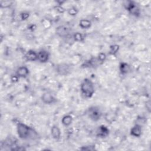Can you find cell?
<instances>
[{
	"label": "cell",
	"mask_w": 151,
	"mask_h": 151,
	"mask_svg": "<svg viewBox=\"0 0 151 151\" xmlns=\"http://www.w3.org/2000/svg\"><path fill=\"white\" fill-rule=\"evenodd\" d=\"M12 2L8 1H1L0 2V6L1 8H6L11 5Z\"/></svg>",
	"instance_id": "cell-22"
},
{
	"label": "cell",
	"mask_w": 151,
	"mask_h": 151,
	"mask_svg": "<svg viewBox=\"0 0 151 151\" xmlns=\"http://www.w3.org/2000/svg\"><path fill=\"white\" fill-rule=\"evenodd\" d=\"M80 150H94L95 149V146H91V145H89V146H83L81 148H80Z\"/></svg>",
	"instance_id": "cell-24"
},
{
	"label": "cell",
	"mask_w": 151,
	"mask_h": 151,
	"mask_svg": "<svg viewBox=\"0 0 151 151\" xmlns=\"http://www.w3.org/2000/svg\"><path fill=\"white\" fill-rule=\"evenodd\" d=\"M73 38L75 41L78 42H83L85 40L83 34L80 32H76L74 33L73 35Z\"/></svg>",
	"instance_id": "cell-18"
},
{
	"label": "cell",
	"mask_w": 151,
	"mask_h": 151,
	"mask_svg": "<svg viewBox=\"0 0 151 151\" xmlns=\"http://www.w3.org/2000/svg\"><path fill=\"white\" fill-rule=\"evenodd\" d=\"M120 47L117 44H113L110 46L109 53L110 55H115L119 51Z\"/></svg>",
	"instance_id": "cell-19"
},
{
	"label": "cell",
	"mask_w": 151,
	"mask_h": 151,
	"mask_svg": "<svg viewBox=\"0 0 151 151\" xmlns=\"http://www.w3.org/2000/svg\"><path fill=\"white\" fill-rule=\"evenodd\" d=\"M110 130L109 128L105 125L99 126L96 130V136L100 138H105L109 136Z\"/></svg>",
	"instance_id": "cell-7"
},
{
	"label": "cell",
	"mask_w": 151,
	"mask_h": 151,
	"mask_svg": "<svg viewBox=\"0 0 151 151\" xmlns=\"http://www.w3.org/2000/svg\"><path fill=\"white\" fill-rule=\"evenodd\" d=\"M102 114V111L98 106H91L87 110V115L88 117L93 122H97L100 120Z\"/></svg>",
	"instance_id": "cell-3"
},
{
	"label": "cell",
	"mask_w": 151,
	"mask_h": 151,
	"mask_svg": "<svg viewBox=\"0 0 151 151\" xmlns=\"http://www.w3.org/2000/svg\"><path fill=\"white\" fill-rule=\"evenodd\" d=\"M124 7L128 12L136 17H138L140 15V10L137 4L132 1H126L124 4Z\"/></svg>",
	"instance_id": "cell-4"
},
{
	"label": "cell",
	"mask_w": 151,
	"mask_h": 151,
	"mask_svg": "<svg viewBox=\"0 0 151 151\" xmlns=\"http://www.w3.org/2000/svg\"><path fill=\"white\" fill-rule=\"evenodd\" d=\"M145 106H146V109L147 110V111L150 113V108H151V105H150V101L149 100L147 101H146V104H145Z\"/></svg>",
	"instance_id": "cell-26"
},
{
	"label": "cell",
	"mask_w": 151,
	"mask_h": 151,
	"mask_svg": "<svg viewBox=\"0 0 151 151\" xmlns=\"http://www.w3.org/2000/svg\"><path fill=\"white\" fill-rule=\"evenodd\" d=\"M17 132L19 138L22 140H35L39 137L38 133L33 127L21 122L17 124Z\"/></svg>",
	"instance_id": "cell-1"
},
{
	"label": "cell",
	"mask_w": 151,
	"mask_h": 151,
	"mask_svg": "<svg viewBox=\"0 0 151 151\" xmlns=\"http://www.w3.org/2000/svg\"><path fill=\"white\" fill-rule=\"evenodd\" d=\"M106 57H106V54L104 53V52H100V53H99V55H98L97 57V60H98V61H99V63H100V64H103V63L105 61V60H106Z\"/></svg>",
	"instance_id": "cell-21"
},
{
	"label": "cell",
	"mask_w": 151,
	"mask_h": 151,
	"mask_svg": "<svg viewBox=\"0 0 151 151\" xmlns=\"http://www.w3.org/2000/svg\"><path fill=\"white\" fill-rule=\"evenodd\" d=\"M73 116L71 114H67L63 116L61 122L63 126H64L65 127H68L71 124V123H73Z\"/></svg>",
	"instance_id": "cell-15"
},
{
	"label": "cell",
	"mask_w": 151,
	"mask_h": 151,
	"mask_svg": "<svg viewBox=\"0 0 151 151\" xmlns=\"http://www.w3.org/2000/svg\"><path fill=\"white\" fill-rule=\"evenodd\" d=\"M50 132H51V135L52 137L54 140H58L60 139L61 135V130L58 125H56V124L53 125L51 128Z\"/></svg>",
	"instance_id": "cell-12"
},
{
	"label": "cell",
	"mask_w": 151,
	"mask_h": 151,
	"mask_svg": "<svg viewBox=\"0 0 151 151\" xmlns=\"http://www.w3.org/2000/svg\"><path fill=\"white\" fill-rule=\"evenodd\" d=\"M18 79H19L16 75H15L14 76H13L12 77V78H11V81H12V82H17V81H18Z\"/></svg>",
	"instance_id": "cell-28"
},
{
	"label": "cell",
	"mask_w": 151,
	"mask_h": 151,
	"mask_svg": "<svg viewBox=\"0 0 151 151\" xmlns=\"http://www.w3.org/2000/svg\"><path fill=\"white\" fill-rule=\"evenodd\" d=\"M136 121H137V123H136L139 124H140V125L142 126V124L145 123V122H146V119H145V117H140V118H139V117L137 118V119H136Z\"/></svg>",
	"instance_id": "cell-25"
},
{
	"label": "cell",
	"mask_w": 151,
	"mask_h": 151,
	"mask_svg": "<svg viewBox=\"0 0 151 151\" xmlns=\"http://www.w3.org/2000/svg\"><path fill=\"white\" fill-rule=\"evenodd\" d=\"M25 58L28 61H37L38 52L33 50H29L26 52L25 55Z\"/></svg>",
	"instance_id": "cell-13"
},
{
	"label": "cell",
	"mask_w": 151,
	"mask_h": 151,
	"mask_svg": "<svg viewBox=\"0 0 151 151\" xmlns=\"http://www.w3.org/2000/svg\"><path fill=\"white\" fill-rule=\"evenodd\" d=\"M67 12L68 14L73 17H74L76 15H77L78 12V9L77 7L76 6H71L70 8L68 9L67 10Z\"/></svg>",
	"instance_id": "cell-20"
},
{
	"label": "cell",
	"mask_w": 151,
	"mask_h": 151,
	"mask_svg": "<svg viewBox=\"0 0 151 151\" xmlns=\"http://www.w3.org/2000/svg\"><path fill=\"white\" fill-rule=\"evenodd\" d=\"M29 17V13L27 11L22 12L20 14V18L22 21H25L27 20Z\"/></svg>",
	"instance_id": "cell-23"
},
{
	"label": "cell",
	"mask_w": 151,
	"mask_h": 151,
	"mask_svg": "<svg viewBox=\"0 0 151 151\" xmlns=\"http://www.w3.org/2000/svg\"><path fill=\"white\" fill-rule=\"evenodd\" d=\"M56 9L57 11H59L60 12H64V9L63 8L62 6H61L60 5H58L56 6Z\"/></svg>",
	"instance_id": "cell-27"
},
{
	"label": "cell",
	"mask_w": 151,
	"mask_h": 151,
	"mask_svg": "<svg viewBox=\"0 0 151 151\" xmlns=\"http://www.w3.org/2000/svg\"><path fill=\"white\" fill-rule=\"evenodd\" d=\"M130 134L132 136L134 137H139L142 134V126L136 123L130 129Z\"/></svg>",
	"instance_id": "cell-11"
},
{
	"label": "cell",
	"mask_w": 151,
	"mask_h": 151,
	"mask_svg": "<svg viewBox=\"0 0 151 151\" xmlns=\"http://www.w3.org/2000/svg\"><path fill=\"white\" fill-rule=\"evenodd\" d=\"M100 63L97 60V58L96 57H92L90 59H89L88 61H87L86 63H84V67H93L94 68L96 66H97L98 65H100Z\"/></svg>",
	"instance_id": "cell-16"
},
{
	"label": "cell",
	"mask_w": 151,
	"mask_h": 151,
	"mask_svg": "<svg viewBox=\"0 0 151 151\" xmlns=\"http://www.w3.org/2000/svg\"><path fill=\"white\" fill-rule=\"evenodd\" d=\"M41 100L42 102L45 104H52L57 101L56 98L48 92L43 93L41 97Z\"/></svg>",
	"instance_id": "cell-6"
},
{
	"label": "cell",
	"mask_w": 151,
	"mask_h": 151,
	"mask_svg": "<svg viewBox=\"0 0 151 151\" xmlns=\"http://www.w3.org/2000/svg\"><path fill=\"white\" fill-rule=\"evenodd\" d=\"M91 22L88 19H81L79 21V26L81 29H87L91 27Z\"/></svg>",
	"instance_id": "cell-17"
},
{
	"label": "cell",
	"mask_w": 151,
	"mask_h": 151,
	"mask_svg": "<svg viewBox=\"0 0 151 151\" xmlns=\"http://www.w3.org/2000/svg\"><path fill=\"white\" fill-rule=\"evenodd\" d=\"M119 70L120 74L124 76L129 73L130 70V66L129 64L125 62H121L119 65Z\"/></svg>",
	"instance_id": "cell-14"
},
{
	"label": "cell",
	"mask_w": 151,
	"mask_h": 151,
	"mask_svg": "<svg viewBox=\"0 0 151 151\" xmlns=\"http://www.w3.org/2000/svg\"><path fill=\"white\" fill-rule=\"evenodd\" d=\"M29 73V71L28 68L25 65H22L18 68V69L16 71L15 75L19 78H25L28 76Z\"/></svg>",
	"instance_id": "cell-10"
},
{
	"label": "cell",
	"mask_w": 151,
	"mask_h": 151,
	"mask_svg": "<svg viewBox=\"0 0 151 151\" xmlns=\"http://www.w3.org/2000/svg\"><path fill=\"white\" fill-rule=\"evenodd\" d=\"M50 60L49 52L45 50H41L38 52V58L37 61L41 63H46Z\"/></svg>",
	"instance_id": "cell-9"
},
{
	"label": "cell",
	"mask_w": 151,
	"mask_h": 151,
	"mask_svg": "<svg viewBox=\"0 0 151 151\" xmlns=\"http://www.w3.org/2000/svg\"><path fill=\"white\" fill-rule=\"evenodd\" d=\"M80 91L86 98H91L95 93V87L93 81L88 78H85L80 84Z\"/></svg>",
	"instance_id": "cell-2"
},
{
	"label": "cell",
	"mask_w": 151,
	"mask_h": 151,
	"mask_svg": "<svg viewBox=\"0 0 151 151\" xmlns=\"http://www.w3.org/2000/svg\"><path fill=\"white\" fill-rule=\"evenodd\" d=\"M56 73L60 76H67L71 73L72 71V66L65 63L58 64L55 67Z\"/></svg>",
	"instance_id": "cell-5"
},
{
	"label": "cell",
	"mask_w": 151,
	"mask_h": 151,
	"mask_svg": "<svg viewBox=\"0 0 151 151\" xmlns=\"http://www.w3.org/2000/svg\"><path fill=\"white\" fill-rule=\"evenodd\" d=\"M56 34L61 38H66L70 34V29L67 27L60 25L56 28Z\"/></svg>",
	"instance_id": "cell-8"
}]
</instances>
